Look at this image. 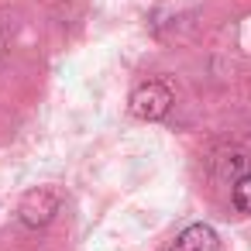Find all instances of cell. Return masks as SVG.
Instances as JSON below:
<instances>
[{
    "mask_svg": "<svg viewBox=\"0 0 251 251\" xmlns=\"http://www.w3.org/2000/svg\"><path fill=\"white\" fill-rule=\"evenodd\" d=\"M169 251H220V237L210 224H189L176 234Z\"/></svg>",
    "mask_w": 251,
    "mask_h": 251,
    "instance_id": "3",
    "label": "cell"
},
{
    "mask_svg": "<svg viewBox=\"0 0 251 251\" xmlns=\"http://www.w3.org/2000/svg\"><path fill=\"white\" fill-rule=\"evenodd\" d=\"M55 213H59V196H55V189H49V186H38V189L25 193L21 203H18V220H21L25 227H31V230L52 224Z\"/></svg>",
    "mask_w": 251,
    "mask_h": 251,
    "instance_id": "2",
    "label": "cell"
},
{
    "mask_svg": "<svg viewBox=\"0 0 251 251\" xmlns=\"http://www.w3.org/2000/svg\"><path fill=\"white\" fill-rule=\"evenodd\" d=\"M131 114L138 121H162L169 110H172V90L158 79H148V83H138L131 90V100H127Z\"/></svg>",
    "mask_w": 251,
    "mask_h": 251,
    "instance_id": "1",
    "label": "cell"
},
{
    "mask_svg": "<svg viewBox=\"0 0 251 251\" xmlns=\"http://www.w3.org/2000/svg\"><path fill=\"white\" fill-rule=\"evenodd\" d=\"M230 196H234V206H237L241 213L251 217V172L241 176V179L234 182V193H230Z\"/></svg>",
    "mask_w": 251,
    "mask_h": 251,
    "instance_id": "4",
    "label": "cell"
}]
</instances>
